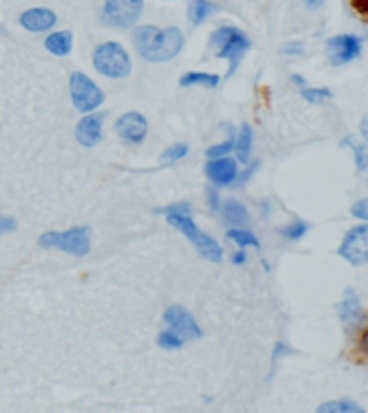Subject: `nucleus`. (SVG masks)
<instances>
[{
  "label": "nucleus",
  "mask_w": 368,
  "mask_h": 413,
  "mask_svg": "<svg viewBox=\"0 0 368 413\" xmlns=\"http://www.w3.org/2000/svg\"><path fill=\"white\" fill-rule=\"evenodd\" d=\"M132 39L140 56L151 62H166L183 47V33L174 26L164 30L157 26H140L134 30Z\"/></svg>",
  "instance_id": "obj_1"
},
{
  "label": "nucleus",
  "mask_w": 368,
  "mask_h": 413,
  "mask_svg": "<svg viewBox=\"0 0 368 413\" xmlns=\"http://www.w3.org/2000/svg\"><path fill=\"white\" fill-rule=\"evenodd\" d=\"M189 204L187 202H177V204H170L164 209V215L168 220V224L174 226L177 231H181L187 239L192 241V246H194L203 257L207 261L211 263H220L222 261V246L214 239V237L205 235L196 224L194 220H192L189 215Z\"/></svg>",
  "instance_id": "obj_2"
},
{
  "label": "nucleus",
  "mask_w": 368,
  "mask_h": 413,
  "mask_svg": "<svg viewBox=\"0 0 368 413\" xmlns=\"http://www.w3.org/2000/svg\"><path fill=\"white\" fill-rule=\"evenodd\" d=\"M211 47L216 50V54L220 58L229 60V78L235 73V69L239 67V62L244 60L246 52L250 50V39L244 30H239L237 26H222L211 35Z\"/></svg>",
  "instance_id": "obj_3"
},
{
  "label": "nucleus",
  "mask_w": 368,
  "mask_h": 413,
  "mask_svg": "<svg viewBox=\"0 0 368 413\" xmlns=\"http://www.w3.org/2000/svg\"><path fill=\"white\" fill-rule=\"evenodd\" d=\"M93 65L102 75L119 80V78L130 75L132 71V58L125 52V47L117 41H106L95 47L93 52Z\"/></svg>",
  "instance_id": "obj_4"
},
{
  "label": "nucleus",
  "mask_w": 368,
  "mask_h": 413,
  "mask_svg": "<svg viewBox=\"0 0 368 413\" xmlns=\"http://www.w3.org/2000/svg\"><path fill=\"white\" fill-rule=\"evenodd\" d=\"M41 248H54L67 252L71 257L82 259L91 252V228L89 226H73L69 231H50L39 237Z\"/></svg>",
  "instance_id": "obj_5"
},
{
  "label": "nucleus",
  "mask_w": 368,
  "mask_h": 413,
  "mask_svg": "<svg viewBox=\"0 0 368 413\" xmlns=\"http://www.w3.org/2000/svg\"><path fill=\"white\" fill-rule=\"evenodd\" d=\"M71 102L78 113H93L104 104V91L82 71H73L69 78Z\"/></svg>",
  "instance_id": "obj_6"
},
{
  "label": "nucleus",
  "mask_w": 368,
  "mask_h": 413,
  "mask_svg": "<svg viewBox=\"0 0 368 413\" xmlns=\"http://www.w3.org/2000/svg\"><path fill=\"white\" fill-rule=\"evenodd\" d=\"M142 9H145L142 0H106L102 18L108 26L132 28L140 20Z\"/></svg>",
  "instance_id": "obj_7"
},
{
  "label": "nucleus",
  "mask_w": 368,
  "mask_h": 413,
  "mask_svg": "<svg viewBox=\"0 0 368 413\" xmlns=\"http://www.w3.org/2000/svg\"><path fill=\"white\" fill-rule=\"evenodd\" d=\"M362 37L358 35H336L332 39H327L325 43V52L327 58L334 67L347 65V62L356 60L362 54Z\"/></svg>",
  "instance_id": "obj_8"
},
{
  "label": "nucleus",
  "mask_w": 368,
  "mask_h": 413,
  "mask_svg": "<svg viewBox=\"0 0 368 413\" xmlns=\"http://www.w3.org/2000/svg\"><path fill=\"white\" fill-rule=\"evenodd\" d=\"M164 321H166L168 329L177 333L183 342L203 338V329L198 327L194 316L189 314V310H185L183 306H170L164 312Z\"/></svg>",
  "instance_id": "obj_9"
},
{
  "label": "nucleus",
  "mask_w": 368,
  "mask_h": 413,
  "mask_svg": "<svg viewBox=\"0 0 368 413\" xmlns=\"http://www.w3.org/2000/svg\"><path fill=\"white\" fill-rule=\"evenodd\" d=\"M338 254L351 265H364L368 259V226L360 224L356 228H351L345 235L343 246L338 248Z\"/></svg>",
  "instance_id": "obj_10"
},
{
  "label": "nucleus",
  "mask_w": 368,
  "mask_h": 413,
  "mask_svg": "<svg viewBox=\"0 0 368 413\" xmlns=\"http://www.w3.org/2000/svg\"><path fill=\"white\" fill-rule=\"evenodd\" d=\"M338 312H341L345 333L347 336H354L364 323V308H362V301H360L356 291H351V289L345 291V297L338 306Z\"/></svg>",
  "instance_id": "obj_11"
},
{
  "label": "nucleus",
  "mask_w": 368,
  "mask_h": 413,
  "mask_svg": "<svg viewBox=\"0 0 368 413\" xmlns=\"http://www.w3.org/2000/svg\"><path fill=\"white\" fill-rule=\"evenodd\" d=\"M117 134L127 140V142H134V145H138V142H142L147 138V132H149V123L147 119L142 117L140 113H127L123 115L117 125H115Z\"/></svg>",
  "instance_id": "obj_12"
},
{
  "label": "nucleus",
  "mask_w": 368,
  "mask_h": 413,
  "mask_svg": "<svg viewBox=\"0 0 368 413\" xmlns=\"http://www.w3.org/2000/svg\"><path fill=\"white\" fill-rule=\"evenodd\" d=\"M207 177L214 185H220V187H227V185H233L237 181V162L231 160V157H214L209 160L205 168Z\"/></svg>",
  "instance_id": "obj_13"
},
{
  "label": "nucleus",
  "mask_w": 368,
  "mask_h": 413,
  "mask_svg": "<svg viewBox=\"0 0 368 413\" xmlns=\"http://www.w3.org/2000/svg\"><path fill=\"white\" fill-rule=\"evenodd\" d=\"M102 125H104V115H89L84 119H80L76 127V140L82 147L91 149L95 145H100L102 140Z\"/></svg>",
  "instance_id": "obj_14"
},
{
  "label": "nucleus",
  "mask_w": 368,
  "mask_h": 413,
  "mask_svg": "<svg viewBox=\"0 0 368 413\" xmlns=\"http://www.w3.org/2000/svg\"><path fill=\"white\" fill-rule=\"evenodd\" d=\"M20 24L30 33H45V30L56 26V13L45 7L28 9L20 15Z\"/></svg>",
  "instance_id": "obj_15"
},
{
  "label": "nucleus",
  "mask_w": 368,
  "mask_h": 413,
  "mask_svg": "<svg viewBox=\"0 0 368 413\" xmlns=\"http://www.w3.org/2000/svg\"><path fill=\"white\" fill-rule=\"evenodd\" d=\"M73 47V33L71 30H58V33L47 35L45 50L54 56H67Z\"/></svg>",
  "instance_id": "obj_16"
},
{
  "label": "nucleus",
  "mask_w": 368,
  "mask_h": 413,
  "mask_svg": "<svg viewBox=\"0 0 368 413\" xmlns=\"http://www.w3.org/2000/svg\"><path fill=\"white\" fill-rule=\"evenodd\" d=\"M233 151L237 153V160L242 162V164L250 162V153H252V127L248 123H242V127H239V134L235 138Z\"/></svg>",
  "instance_id": "obj_17"
},
{
  "label": "nucleus",
  "mask_w": 368,
  "mask_h": 413,
  "mask_svg": "<svg viewBox=\"0 0 368 413\" xmlns=\"http://www.w3.org/2000/svg\"><path fill=\"white\" fill-rule=\"evenodd\" d=\"M216 11H218V7L214 3H209V0H189V7H187L189 22L194 24V26L203 24Z\"/></svg>",
  "instance_id": "obj_18"
},
{
  "label": "nucleus",
  "mask_w": 368,
  "mask_h": 413,
  "mask_svg": "<svg viewBox=\"0 0 368 413\" xmlns=\"http://www.w3.org/2000/svg\"><path fill=\"white\" fill-rule=\"evenodd\" d=\"M207 86V88H216L220 84V75L216 73H203V71H187L181 78V86Z\"/></svg>",
  "instance_id": "obj_19"
},
{
  "label": "nucleus",
  "mask_w": 368,
  "mask_h": 413,
  "mask_svg": "<svg viewBox=\"0 0 368 413\" xmlns=\"http://www.w3.org/2000/svg\"><path fill=\"white\" fill-rule=\"evenodd\" d=\"M222 215H224V220L229 222V224H235V226L246 224V222H248V211L239 200H227V202H224Z\"/></svg>",
  "instance_id": "obj_20"
},
{
  "label": "nucleus",
  "mask_w": 368,
  "mask_h": 413,
  "mask_svg": "<svg viewBox=\"0 0 368 413\" xmlns=\"http://www.w3.org/2000/svg\"><path fill=\"white\" fill-rule=\"evenodd\" d=\"M319 413H364V409L351 399H338V401L323 403L319 407Z\"/></svg>",
  "instance_id": "obj_21"
},
{
  "label": "nucleus",
  "mask_w": 368,
  "mask_h": 413,
  "mask_svg": "<svg viewBox=\"0 0 368 413\" xmlns=\"http://www.w3.org/2000/svg\"><path fill=\"white\" fill-rule=\"evenodd\" d=\"M227 237L231 241H235L239 248H248V246H252V248H261V244H259V239L254 237L250 231H246V228H229V233H227Z\"/></svg>",
  "instance_id": "obj_22"
},
{
  "label": "nucleus",
  "mask_w": 368,
  "mask_h": 413,
  "mask_svg": "<svg viewBox=\"0 0 368 413\" xmlns=\"http://www.w3.org/2000/svg\"><path fill=\"white\" fill-rule=\"evenodd\" d=\"M280 233H282L284 239H289V241H299L301 237L308 233V224H306V222L297 220V222H291L289 226H284Z\"/></svg>",
  "instance_id": "obj_23"
},
{
  "label": "nucleus",
  "mask_w": 368,
  "mask_h": 413,
  "mask_svg": "<svg viewBox=\"0 0 368 413\" xmlns=\"http://www.w3.org/2000/svg\"><path fill=\"white\" fill-rule=\"evenodd\" d=\"M187 145L185 142H177V145H172V147H168L164 153H162V164H174V162H179V160H183V157L187 155Z\"/></svg>",
  "instance_id": "obj_24"
},
{
  "label": "nucleus",
  "mask_w": 368,
  "mask_h": 413,
  "mask_svg": "<svg viewBox=\"0 0 368 413\" xmlns=\"http://www.w3.org/2000/svg\"><path fill=\"white\" fill-rule=\"evenodd\" d=\"M157 344L162 346V349H181L185 342L177 336L174 331H170L168 327L166 329H162L159 331V336H157Z\"/></svg>",
  "instance_id": "obj_25"
},
{
  "label": "nucleus",
  "mask_w": 368,
  "mask_h": 413,
  "mask_svg": "<svg viewBox=\"0 0 368 413\" xmlns=\"http://www.w3.org/2000/svg\"><path fill=\"white\" fill-rule=\"evenodd\" d=\"M301 97L308 104H323V102L332 99V91L330 88H303Z\"/></svg>",
  "instance_id": "obj_26"
},
{
  "label": "nucleus",
  "mask_w": 368,
  "mask_h": 413,
  "mask_svg": "<svg viewBox=\"0 0 368 413\" xmlns=\"http://www.w3.org/2000/svg\"><path fill=\"white\" fill-rule=\"evenodd\" d=\"M343 145L354 149V153H356V162H358V170L364 172V170H366V147H364V145H358V142H356L354 138H351V136H347V138L343 140Z\"/></svg>",
  "instance_id": "obj_27"
},
{
  "label": "nucleus",
  "mask_w": 368,
  "mask_h": 413,
  "mask_svg": "<svg viewBox=\"0 0 368 413\" xmlns=\"http://www.w3.org/2000/svg\"><path fill=\"white\" fill-rule=\"evenodd\" d=\"M233 147H235V138H229V140L220 142V145H214V147H209V149H207V153H205V155L209 157V160H214V157H224V155H231Z\"/></svg>",
  "instance_id": "obj_28"
},
{
  "label": "nucleus",
  "mask_w": 368,
  "mask_h": 413,
  "mask_svg": "<svg viewBox=\"0 0 368 413\" xmlns=\"http://www.w3.org/2000/svg\"><path fill=\"white\" fill-rule=\"evenodd\" d=\"M351 215L358 217V220H362V222H366V220H368V200H366V198L358 200L354 206H351Z\"/></svg>",
  "instance_id": "obj_29"
},
{
  "label": "nucleus",
  "mask_w": 368,
  "mask_h": 413,
  "mask_svg": "<svg viewBox=\"0 0 368 413\" xmlns=\"http://www.w3.org/2000/svg\"><path fill=\"white\" fill-rule=\"evenodd\" d=\"M15 228H18V224H15V220H13V217L0 215V237L7 235V233H13Z\"/></svg>",
  "instance_id": "obj_30"
},
{
  "label": "nucleus",
  "mask_w": 368,
  "mask_h": 413,
  "mask_svg": "<svg viewBox=\"0 0 368 413\" xmlns=\"http://www.w3.org/2000/svg\"><path fill=\"white\" fill-rule=\"evenodd\" d=\"M282 52L284 54H301L303 52V43L301 41H289L282 45Z\"/></svg>",
  "instance_id": "obj_31"
},
{
  "label": "nucleus",
  "mask_w": 368,
  "mask_h": 413,
  "mask_svg": "<svg viewBox=\"0 0 368 413\" xmlns=\"http://www.w3.org/2000/svg\"><path fill=\"white\" fill-rule=\"evenodd\" d=\"M289 353H293V349H289V346H286L284 342H278V344H276V349H274V355H271V362L276 364L280 355H289Z\"/></svg>",
  "instance_id": "obj_32"
},
{
  "label": "nucleus",
  "mask_w": 368,
  "mask_h": 413,
  "mask_svg": "<svg viewBox=\"0 0 368 413\" xmlns=\"http://www.w3.org/2000/svg\"><path fill=\"white\" fill-rule=\"evenodd\" d=\"M351 5H354V9H356L360 15H366V13H368V0H351Z\"/></svg>",
  "instance_id": "obj_33"
},
{
  "label": "nucleus",
  "mask_w": 368,
  "mask_h": 413,
  "mask_svg": "<svg viewBox=\"0 0 368 413\" xmlns=\"http://www.w3.org/2000/svg\"><path fill=\"white\" fill-rule=\"evenodd\" d=\"M207 196H209L211 209H220V198H218V192H216V189H209V192H207Z\"/></svg>",
  "instance_id": "obj_34"
},
{
  "label": "nucleus",
  "mask_w": 368,
  "mask_h": 413,
  "mask_svg": "<svg viewBox=\"0 0 368 413\" xmlns=\"http://www.w3.org/2000/svg\"><path fill=\"white\" fill-rule=\"evenodd\" d=\"M233 263H235V265H244V263H246V252H244V248L239 250V252L235 254V257H233Z\"/></svg>",
  "instance_id": "obj_35"
},
{
  "label": "nucleus",
  "mask_w": 368,
  "mask_h": 413,
  "mask_svg": "<svg viewBox=\"0 0 368 413\" xmlns=\"http://www.w3.org/2000/svg\"><path fill=\"white\" fill-rule=\"evenodd\" d=\"M306 5H308L310 9H317V7L323 5V0H306Z\"/></svg>",
  "instance_id": "obj_36"
},
{
  "label": "nucleus",
  "mask_w": 368,
  "mask_h": 413,
  "mask_svg": "<svg viewBox=\"0 0 368 413\" xmlns=\"http://www.w3.org/2000/svg\"><path fill=\"white\" fill-rule=\"evenodd\" d=\"M291 80H293L295 84H301V86H306V80H303V78H301V75H293V78H291Z\"/></svg>",
  "instance_id": "obj_37"
}]
</instances>
